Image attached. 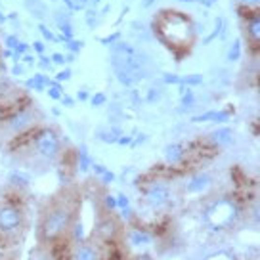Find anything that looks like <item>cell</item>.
Listing matches in <instances>:
<instances>
[{"mask_svg": "<svg viewBox=\"0 0 260 260\" xmlns=\"http://www.w3.org/2000/svg\"><path fill=\"white\" fill-rule=\"evenodd\" d=\"M153 27L167 48L172 50L178 57L187 56L195 41V25L186 14H180L174 10L161 12L155 19Z\"/></svg>", "mask_w": 260, "mask_h": 260, "instance_id": "cell-1", "label": "cell"}, {"mask_svg": "<svg viewBox=\"0 0 260 260\" xmlns=\"http://www.w3.org/2000/svg\"><path fill=\"white\" fill-rule=\"evenodd\" d=\"M77 207H79V201L67 191L54 197L41 218V228H39L41 241L52 243L63 237L73 226Z\"/></svg>", "mask_w": 260, "mask_h": 260, "instance_id": "cell-2", "label": "cell"}, {"mask_svg": "<svg viewBox=\"0 0 260 260\" xmlns=\"http://www.w3.org/2000/svg\"><path fill=\"white\" fill-rule=\"evenodd\" d=\"M23 211L16 205L0 207V237H10L17 234L23 226Z\"/></svg>", "mask_w": 260, "mask_h": 260, "instance_id": "cell-3", "label": "cell"}, {"mask_svg": "<svg viewBox=\"0 0 260 260\" xmlns=\"http://www.w3.org/2000/svg\"><path fill=\"white\" fill-rule=\"evenodd\" d=\"M237 216V209L232 201H216L211 209L207 211V220L214 228H224L232 224Z\"/></svg>", "mask_w": 260, "mask_h": 260, "instance_id": "cell-4", "label": "cell"}, {"mask_svg": "<svg viewBox=\"0 0 260 260\" xmlns=\"http://www.w3.org/2000/svg\"><path fill=\"white\" fill-rule=\"evenodd\" d=\"M32 146L35 149L42 155V157H46V159H54L59 151V140H57L56 132H52V130H41V132H37V136L32 140Z\"/></svg>", "mask_w": 260, "mask_h": 260, "instance_id": "cell-5", "label": "cell"}, {"mask_svg": "<svg viewBox=\"0 0 260 260\" xmlns=\"http://www.w3.org/2000/svg\"><path fill=\"white\" fill-rule=\"evenodd\" d=\"M32 122H35V113L27 111V109H19L17 113L10 115V119L6 121V128L14 134H21L31 128Z\"/></svg>", "mask_w": 260, "mask_h": 260, "instance_id": "cell-6", "label": "cell"}, {"mask_svg": "<svg viewBox=\"0 0 260 260\" xmlns=\"http://www.w3.org/2000/svg\"><path fill=\"white\" fill-rule=\"evenodd\" d=\"M117 232H119V224H117V220L115 218H104L100 220V224H98V230L96 234L100 239H104V241H109V239H113L117 236Z\"/></svg>", "mask_w": 260, "mask_h": 260, "instance_id": "cell-7", "label": "cell"}, {"mask_svg": "<svg viewBox=\"0 0 260 260\" xmlns=\"http://www.w3.org/2000/svg\"><path fill=\"white\" fill-rule=\"evenodd\" d=\"M247 37L251 41L252 48L256 50L258 48V42H260V19L258 16L254 14L251 19H247Z\"/></svg>", "mask_w": 260, "mask_h": 260, "instance_id": "cell-8", "label": "cell"}, {"mask_svg": "<svg viewBox=\"0 0 260 260\" xmlns=\"http://www.w3.org/2000/svg\"><path fill=\"white\" fill-rule=\"evenodd\" d=\"M167 197H169V189L162 186V184H155L149 191H147V201H149V205H161L167 201Z\"/></svg>", "mask_w": 260, "mask_h": 260, "instance_id": "cell-9", "label": "cell"}, {"mask_svg": "<svg viewBox=\"0 0 260 260\" xmlns=\"http://www.w3.org/2000/svg\"><path fill=\"white\" fill-rule=\"evenodd\" d=\"M209 186H211L209 176H195V178L187 184V191H191V193H199V191H205Z\"/></svg>", "mask_w": 260, "mask_h": 260, "instance_id": "cell-10", "label": "cell"}, {"mask_svg": "<svg viewBox=\"0 0 260 260\" xmlns=\"http://www.w3.org/2000/svg\"><path fill=\"white\" fill-rule=\"evenodd\" d=\"M75 260H98V252L92 245H81L75 251Z\"/></svg>", "mask_w": 260, "mask_h": 260, "instance_id": "cell-11", "label": "cell"}, {"mask_svg": "<svg viewBox=\"0 0 260 260\" xmlns=\"http://www.w3.org/2000/svg\"><path fill=\"white\" fill-rule=\"evenodd\" d=\"M182 155H184V149H182V146H178V144H172V146H169L167 149H165V157H167V161L169 162L180 161Z\"/></svg>", "mask_w": 260, "mask_h": 260, "instance_id": "cell-12", "label": "cell"}, {"mask_svg": "<svg viewBox=\"0 0 260 260\" xmlns=\"http://www.w3.org/2000/svg\"><path fill=\"white\" fill-rule=\"evenodd\" d=\"M212 140L218 144V146H222V144H228L230 140H232V132L228 128H222V130H216L214 134H212Z\"/></svg>", "mask_w": 260, "mask_h": 260, "instance_id": "cell-13", "label": "cell"}, {"mask_svg": "<svg viewBox=\"0 0 260 260\" xmlns=\"http://www.w3.org/2000/svg\"><path fill=\"white\" fill-rule=\"evenodd\" d=\"M132 237H134L136 243H149V236H146L144 232H134Z\"/></svg>", "mask_w": 260, "mask_h": 260, "instance_id": "cell-14", "label": "cell"}, {"mask_svg": "<svg viewBox=\"0 0 260 260\" xmlns=\"http://www.w3.org/2000/svg\"><path fill=\"white\" fill-rule=\"evenodd\" d=\"M201 81H203V79H201L199 75H191V77H186V79H184V84H201Z\"/></svg>", "mask_w": 260, "mask_h": 260, "instance_id": "cell-15", "label": "cell"}, {"mask_svg": "<svg viewBox=\"0 0 260 260\" xmlns=\"http://www.w3.org/2000/svg\"><path fill=\"white\" fill-rule=\"evenodd\" d=\"M90 102H92V106H102V104L106 102V96H104V94H96V96H92Z\"/></svg>", "mask_w": 260, "mask_h": 260, "instance_id": "cell-16", "label": "cell"}, {"mask_svg": "<svg viewBox=\"0 0 260 260\" xmlns=\"http://www.w3.org/2000/svg\"><path fill=\"white\" fill-rule=\"evenodd\" d=\"M239 57V42H234V50H230V59H237Z\"/></svg>", "mask_w": 260, "mask_h": 260, "instance_id": "cell-17", "label": "cell"}, {"mask_svg": "<svg viewBox=\"0 0 260 260\" xmlns=\"http://www.w3.org/2000/svg\"><path fill=\"white\" fill-rule=\"evenodd\" d=\"M48 94L52 98H54V100H59V98H61V92H59V88H57V86H54V88H50L48 90Z\"/></svg>", "mask_w": 260, "mask_h": 260, "instance_id": "cell-18", "label": "cell"}, {"mask_svg": "<svg viewBox=\"0 0 260 260\" xmlns=\"http://www.w3.org/2000/svg\"><path fill=\"white\" fill-rule=\"evenodd\" d=\"M106 207L111 211V209H115V207H117V201H115L113 197H106Z\"/></svg>", "mask_w": 260, "mask_h": 260, "instance_id": "cell-19", "label": "cell"}, {"mask_svg": "<svg viewBox=\"0 0 260 260\" xmlns=\"http://www.w3.org/2000/svg\"><path fill=\"white\" fill-rule=\"evenodd\" d=\"M182 102H184V106H191V104H193V96H191V94H187V96H184Z\"/></svg>", "mask_w": 260, "mask_h": 260, "instance_id": "cell-20", "label": "cell"}, {"mask_svg": "<svg viewBox=\"0 0 260 260\" xmlns=\"http://www.w3.org/2000/svg\"><path fill=\"white\" fill-rule=\"evenodd\" d=\"M165 81L167 82H180L178 77H174V75H165Z\"/></svg>", "mask_w": 260, "mask_h": 260, "instance_id": "cell-21", "label": "cell"}, {"mask_svg": "<svg viewBox=\"0 0 260 260\" xmlns=\"http://www.w3.org/2000/svg\"><path fill=\"white\" fill-rule=\"evenodd\" d=\"M14 73L21 75V73H23V67H21V65H16V67H14Z\"/></svg>", "mask_w": 260, "mask_h": 260, "instance_id": "cell-22", "label": "cell"}, {"mask_svg": "<svg viewBox=\"0 0 260 260\" xmlns=\"http://www.w3.org/2000/svg\"><path fill=\"white\" fill-rule=\"evenodd\" d=\"M243 2L247 6H256V4H258V0H243Z\"/></svg>", "mask_w": 260, "mask_h": 260, "instance_id": "cell-23", "label": "cell"}, {"mask_svg": "<svg viewBox=\"0 0 260 260\" xmlns=\"http://www.w3.org/2000/svg\"><path fill=\"white\" fill-rule=\"evenodd\" d=\"M54 61H56V63H63V57H61V56H54Z\"/></svg>", "mask_w": 260, "mask_h": 260, "instance_id": "cell-24", "label": "cell"}, {"mask_svg": "<svg viewBox=\"0 0 260 260\" xmlns=\"http://www.w3.org/2000/svg\"><path fill=\"white\" fill-rule=\"evenodd\" d=\"M65 100V106H73V102H71V98H63Z\"/></svg>", "mask_w": 260, "mask_h": 260, "instance_id": "cell-25", "label": "cell"}]
</instances>
